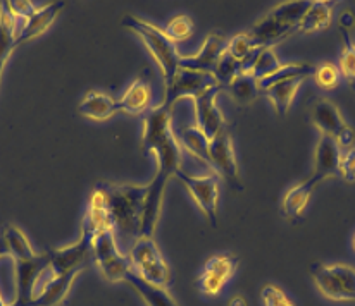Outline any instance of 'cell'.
I'll list each match as a JSON object with an SVG mask.
<instances>
[{
    "mask_svg": "<svg viewBox=\"0 0 355 306\" xmlns=\"http://www.w3.org/2000/svg\"><path fill=\"white\" fill-rule=\"evenodd\" d=\"M171 110L173 109H168L161 103L159 107L152 109L144 119L141 147L145 153L155 155L157 172H155L154 179L147 184L140 237H154L159 219H161L166 184L175 176L176 170L181 169V162H183L184 150L181 148L175 129H173Z\"/></svg>",
    "mask_w": 355,
    "mask_h": 306,
    "instance_id": "obj_1",
    "label": "cell"
},
{
    "mask_svg": "<svg viewBox=\"0 0 355 306\" xmlns=\"http://www.w3.org/2000/svg\"><path fill=\"white\" fill-rule=\"evenodd\" d=\"M95 188L101 191L104 198L109 222H111L116 240L123 237V240L135 241L140 237L147 184L101 183Z\"/></svg>",
    "mask_w": 355,
    "mask_h": 306,
    "instance_id": "obj_2",
    "label": "cell"
},
{
    "mask_svg": "<svg viewBox=\"0 0 355 306\" xmlns=\"http://www.w3.org/2000/svg\"><path fill=\"white\" fill-rule=\"evenodd\" d=\"M121 24L133 31V33H137L138 38L144 42L148 53L161 69L162 78H164V88L171 84L173 78L176 76L178 69H180V53H178L176 44H173L166 37L161 28L147 23V21L140 19L137 16H131V14L124 16L121 19Z\"/></svg>",
    "mask_w": 355,
    "mask_h": 306,
    "instance_id": "obj_3",
    "label": "cell"
},
{
    "mask_svg": "<svg viewBox=\"0 0 355 306\" xmlns=\"http://www.w3.org/2000/svg\"><path fill=\"white\" fill-rule=\"evenodd\" d=\"M128 260L131 270L144 280L166 289L171 286L173 270L155 244L154 237H137L128 251Z\"/></svg>",
    "mask_w": 355,
    "mask_h": 306,
    "instance_id": "obj_4",
    "label": "cell"
},
{
    "mask_svg": "<svg viewBox=\"0 0 355 306\" xmlns=\"http://www.w3.org/2000/svg\"><path fill=\"white\" fill-rule=\"evenodd\" d=\"M315 287L331 301H355V269L347 263H312Z\"/></svg>",
    "mask_w": 355,
    "mask_h": 306,
    "instance_id": "obj_5",
    "label": "cell"
},
{
    "mask_svg": "<svg viewBox=\"0 0 355 306\" xmlns=\"http://www.w3.org/2000/svg\"><path fill=\"white\" fill-rule=\"evenodd\" d=\"M312 124L318 127L319 134L333 138L342 152L355 147V129L343 119L342 112L328 98H318L311 107Z\"/></svg>",
    "mask_w": 355,
    "mask_h": 306,
    "instance_id": "obj_6",
    "label": "cell"
},
{
    "mask_svg": "<svg viewBox=\"0 0 355 306\" xmlns=\"http://www.w3.org/2000/svg\"><path fill=\"white\" fill-rule=\"evenodd\" d=\"M92 256L98 270L109 282H124V277L131 270L128 255L121 253L112 231H101L92 237Z\"/></svg>",
    "mask_w": 355,
    "mask_h": 306,
    "instance_id": "obj_7",
    "label": "cell"
},
{
    "mask_svg": "<svg viewBox=\"0 0 355 306\" xmlns=\"http://www.w3.org/2000/svg\"><path fill=\"white\" fill-rule=\"evenodd\" d=\"M175 179L180 181L187 191L190 193L191 200L197 204L198 208L204 212L205 219L211 222V226L218 227V201H219V176L211 172L207 176H193L187 170L178 169L175 172Z\"/></svg>",
    "mask_w": 355,
    "mask_h": 306,
    "instance_id": "obj_8",
    "label": "cell"
},
{
    "mask_svg": "<svg viewBox=\"0 0 355 306\" xmlns=\"http://www.w3.org/2000/svg\"><path fill=\"white\" fill-rule=\"evenodd\" d=\"M209 165H211L212 172L221 176L230 186L240 191L243 190L240 170H238V163L235 159V150H233L232 134H230L228 127L219 131L209 141Z\"/></svg>",
    "mask_w": 355,
    "mask_h": 306,
    "instance_id": "obj_9",
    "label": "cell"
},
{
    "mask_svg": "<svg viewBox=\"0 0 355 306\" xmlns=\"http://www.w3.org/2000/svg\"><path fill=\"white\" fill-rule=\"evenodd\" d=\"M212 87H219L216 81L214 74L207 73H197V71H188V69H178L176 76L173 78L171 84L164 88V102L162 105L173 109L175 103L181 98H191L198 97L204 93L205 90Z\"/></svg>",
    "mask_w": 355,
    "mask_h": 306,
    "instance_id": "obj_10",
    "label": "cell"
},
{
    "mask_svg": "<svg viewBox=\"0 0 355 306\" xmlns=\"http://www.w3.org/2000/svg\"><path fill=\"white\" fill-rule=\"evenodd\" d=\"M238 256L232 253L214 255L205 262L200 276L197 277V286L205 296H218L225 289L226 282L232 279L238 267Z\"/></svg>",
    "mask_w": 355,
    "mask_h": 306,
    "instance_id": "obj_11",
    "label": "cell"
},
{
    "mask_svg": "<svg viewBox=\"0 0 355 306\" xmlns=\"http://www.w3.org/2000/svg\"><path fill=\"white\" fill-rule=\"evenodd\" d=\"M221 87H212L193 98V117L195 126L204 133L209 141L226 127V119L223 116L221 109L216 103Z\"/></svg>",
    "mask_w": 355,
    "mask_h": 306,
    "instance_id": "obj_12",
    "label": "cell"
},
{
    "mask_svg": "<svg viewBox=\"0 0 355 306\" xmlns=\"http://www.w3.org/2000/svg\"><path fill=\"white\" fill-rule=\"evenodd\" d=\"M92 237L94 236L90 233L81 229V236L76 243L49 251V256H51V272L54 276L81 272L88 255H92Z\"/></svg>",
    "mask_w": 355,
    "mask_h": 306,
    "instance_id": "obj_13",
    "label": "cell"
},
{
    "mask_svg": "<svg viewBox=\"0 0 355 306\" xmlns=\"http://www.w3.org/2000/svg\"><path fill=\"white\" fill-rule=\"evenodd\" d=\"M226 45H228V40L225 38V35L212 31L205 38V42L198 48L197 53H193V55H180V67L181 69L197 71V73L212 74L219 57L226 51Z\"/></svg>",
    "mask_w": 355,
    "mask_h": 306,
    "instance_id": "obj_14",
    "label": "cell"
},
{
    "mask_svg": "<svg viewBox=\"0 0 355 306\" xmlns=\"http://www.w3.org/2000/svg\"><path fill=\"white\" fill-rule=\"evenodd\" d=\"M80 272H69L62 273V276H54L51 272V269L45 272V276L42 277V286L38 289L37 296L31 301L30 306H59L66 300V296L69 294L71 287H73L74 279L78 277Z\"/></svg>",
    "mask_w": 355,
    "mask_h": 306,
    "instance_id": "obj_15",
    "label": "cell"
},
{
    "mask_svg": "<svg viewBox=\"0 0 355 306\" xmlns=\"http://www.w3.org/2000/svg\"><path fill=\"white\" fill-rule=\"evenodd\" d=\"M340 156H342V148L338 147V143L333 138L319 134L314 152V169H312V174L321 183L329 179V177H340Z\"/></svg>",
    "mask_w": 355,
    "mask_h": 306,
    "instance_id": "obj_16",
    "label": "cell"
},
{
    "mask_svg": "<svg viewBox=\"0 0 355 306\" xmlns=\"http://www.w3.org/2000/svg\"><path fill=\"white\" fill-rule=\"evenodd\" d=\"M64 6H66V2H52L44 7H38L37 12L21 26L16 38V48L19 47V45L28 44V42H31L33 38L44 35L45 31L54 24V21L58 19L59 14L62 12Z\"/></svg>",
    "mask_w": 355,
    "mask_h": 306,
    "instance_id": "obj_17",
    "label": "cell"
},
{
    "mask_svg": "<svg viewBox=\"0 0 355 306\" xmlns=\"http://www.w3.org/2000/svg\"><path fill=\"white\" fill-rule=\"evenodd\" d=\"M319 184H321V181H319L314 174H311L307 179L290 188V190L283 195L282 204H279L282 215L285 217V219H297V217H302V213L307 208L312 193H314L315 188H318Z\"/></svg>",
    "mask_w": 355,
    "mask_h": 306,
    "instance_id": "obj_18",
    "label": "cell"
},
{
    "mask_svg": "<svg viewBox=\"0 0 355 306\" xmlns=\"http://www.w3.org/2000/svg\"><path fill=\"white\" fill-rule=\"evenodd\" d=\"M150 84H148V81L145 80V78H137V80L126 88L123 97L118 100V109L119 112L131 114V116H141V114H145L150 109Z\"/></svg>",
    "mask_w": 355,
    "mask_h": 306,
    "instance_id": "obj_19",
    "label": "cell"
},
{
    "mask_svg": "<svg viewBox=\"0 0 355 306\" xmlns=\"http://www.w3.org/2000/svg\"><path fill=\"white\" fill-rule=\"evenodd\" d=\"M81 116L92 120H107L119 112L118 100L101 90H90L78 107Z\"/></svg>",
    "mask_w": 355,
    "mask_h": 306,
    "instance_id": "obj_20",
    "label": "cell"
},
{
    "mask_svg": "<svg viewBox=\"0 0 355 306\" xmlns=\"http://www.w3.org/2000/svg\"><path fill=\"white\" fill-rule=\"evenodd\" d=\"M175 133L181 148L190 153L193 159H197L202 165L207 167L209 172H212L211 165H209V140L204 136V133L195 124H183Z\"/></svg>",
    "mask_w": 355,
    "mask_h": 306,
    "instance_id": "obj_21",
    "label": "cell"
},
{
    "mask_svg": "<svg viewBox=\"0 0 355 306\" xmlns=\"http://www.w3.org/2000/svg\"><path fill=\"white\" fill-rule=\"evenodd\" d=\"M333 21V3L324 2V0H312L309 9L302 16L300 23H298L295 33L302 35H312L318 31L329 28Z\"/></svg>",
    "mask_w": 355,
    "mask_h": 306,
    "instance_id": "obj_22",
    "label": "cell"
},
{
    "mask_svg": "<svg viewBox=\"0 0 355 306\" xmlns=\"http://www.w3.org/2000/svg\"><path fill=\"white\" fill-rule=\"evenodd\" d=\"M307 80V78L300 76V78H292V80H286V81H279V83L272 84L271 88L264 91L262 95L269 98L275 107L276 114L279 117H285L288 114L290 107H292L293 100H295L297 93H298V88L302 87V83Z\"/></svg>",
    "mask_w": 355,
    "mask_h": 306,
    "instance_id": "obj_23",
    "label": "cell"
},
{
    "mask_svg": "<svg viewBox=\"0 0 355 306\" xmlns=\"http://www.w3.org/2000/svg\"><path fill=\"white\" fill-rule=\"evenodd\" d=\"M124 282L130 284V286L140 294V298L145 301L147 306H178V303L173 300V296L168 293L166 287H159L147 282V280H144L141 277H138L133 270H130V272L126 273Z\"/></svg>",
    "mask_w": 355,
    "mask_h": 306,
    "instance_id": "obj_24",
    "label": "cell"
},
{
    "mask_svg": "<svg viewBox=\"0 0 355 306\" xmlns=\"http://www.w3.org/2000/svg\"><path fill=\"white\" fill-rule=\"evenodd\" d=\"M311 74H314V66L309 62H290V64H282L279 69H276L275 73L269 74V76L262 78L259 81V90L261 93H264L268 88H271L272 84L279 83V81L292 80V78H309Z\"/></svg>",
    "mask_w": 355,
    "mask_h": 306,
    "instance_id": "obj_25",
    "label": "cell"
},
{
    "mask_svg": "<svg viewBox=\"0 0 355 306\" xmlns=\"http://www.w3.org/2000/svg\"><path fill=\"white\" fill-rule=\"evenodd\" d=\"M226 90H228L230 97H232L236 103H240V105H248V103L257 100V97L261 95L259 81L255 80L252 74L243 73L238 74Z\"/></svg>",
    "mask_w": 355,
    "mask_h": 306,
    "instance_id": "obj_26",
    "label": "cell"
},
{
    "mask_svg": "<svg viewBox=\"0 0 355 306\" xmlns=\"http://www.w3.org/2000/svg\"><path fill=\"white\" fill-rule=\"evenodd\" d=\"M0 234H2L3 240H6L7 248H9L10 256H12V258H24V256L37 255V251L33 250V246H31L26 234H24L19 227L14 226V224H7V226H3V229L0 231Z\"/></svg>",
    "mask_w": 355,
    "mask_h": 306,
    "instance_id": "obj_27",
    "label": "cell"
},
{
    "mask_svg": "<svg viewBox=\"0 0 355 306\" xmlns=\"http://www.w3.org/2000/svg\"><path fill=\"white\" fill-rule=\"evenodd\" d=\"M241 73L240 62L228 52H223V55L219 57L218 64L214 67V78L218 81V84L221 88H228L232 84V81L235 80L238 74Z\"/></svg>",
    "mask_w": 355,
    "mask_h": 306,
    "instance_id": "obj_28",
    "label": "cell"
},
{
    "mask_svg": "<svg viewBox=\"0 0 355 306\" xmlns=\"http://www.w3.org/2000/svg\"><path fill=\"white\" fill-rule=\"evenodd\" d=\"M164 35L173 42V44H180V42L188 40L193 33V21L187 14H178L171 17L164 26Z\"/></svg>",
    "mask_w": 355,
    "mask_h": 306,
    "instance_id": "obj_29",
    "label": "cell"
},
{
    "mask_svg": "<svg viewBox=\"0 0 355 306\" xmlns=\"http://www.w3.org/2000/svg\"><path fill=\"white\" fill-rule=\"evenodd\" d=\"M279 67H282V62H279L275 48H259L250 74L255 80L261 81L262 78L269 76V74H272Z\"/></svg>",
    "mask_w": 355,
    "mask_h": 306,
    "instance_id": "obj_30",
    "label": "cell"
},
{
    "mask_svg": "<svg viewBox=\"0 0 355 306\" xmlns=\"http://www.w3.org/2000/svg\"><path fill=\"white\" fill-rule=\"evenodd\" d=\"M314 78L318 87L322 90H335L342 83V74H340L338 66L331 62H321L319 66H315Z\"/></svg>",
    "mask_w": 355,
    "mask_h": 306,
    "instance_id": "obj_31",
    "label": "cell"
},
{
    "mask_svg": "<svg viewBox=\"0 0 355 306\" xmlns=\"http://www.w3.org/2000/svg\"><path fill=\"white\" fill-rule=\"evenodd\" d=\"M12 24L7 19H0V80H2L3 67H6L7 59L16 48V30H12Z\"/></svg>",
    "mask_w": 355,
    "mask_h": 306,
    "instance_id": "obj_32",
    "label": "cell"
},
{
    "mask_svg": "<svg viewBox=\"0 0 355 306\" xmlns=\"http://www.w3.org/2000/svg\"><path fill=\"white\" fill-rule=\"evenodd\" d=\"M343 40H345V47L340 53L338 69L340 74L345 78L349 83H355V44L350 40L349 33H343Z\"/></svg>",
    "mask_w": 355,
    "mask_h": 306,
    "instance_id": "obj_33",
    "label": "cell"
},
{
    "mask_svg": "<svg viewBox=\"0 0 355 306\" xmlns=\"http://www.w3.org/2000/svg\"><path fill=\"white\" fill-rule=\"evenodd\" d=\"M254 51H257V47H255V44L252 42L250 35L248 33L235 35L232 40H228V45H226V52L232 53L238 62H241L243 59H247V57L250 55Z\"/></svg>",
    "mask_w": 355,
    "mask_h": 306,
    "instance_id": "obj_34",
    "label": "cell"
},
{
    "mask_svg": "<svg viewBox=\"0 0 355 306\" xmlns=\"http://www.w3.org/2000/svg\"><path fill=\"white\" fill-rule=\"evenodd\" d=\"M262 305L264 306H297L295 301L276 284H266L261 291Z\"/></svg>",
    "mask_w": 355,
    "mask_h": 306,
    "instance_id": "obj_35",
    "label": "cell"
},
{
    "mask_svg": "<svg viewBox=\"0 0 355 306\" xmlns=\"http://www.w3.org/2000/svg\"><path fill=\"white\" fill-rule=\"evenodd\" d=\"M7 7H9L10 14H12L21 24L26 23V21L38 10V7H35V3L30 2V0H14V2H7Z\"/></svg>",
    "mask_w": 355,
    "mask_h": 306,
    "instance_id": "obj_36",
    "label": "cell"
},
{
    "mask_svg": "<svg viewBox=\"0 0 355 306\" xmlns=\"http://www.w3.org/2000/svg\"><path fill=\"white\" fill-rule=\"evenodd\" d=\"M340 177L347 183H355V147L342 152V156H340Z\"/></svg>",
    "mask_w": 355,
    "mask_h": 306,
    "instance_id": "obj_37",
    "label": "cell"
},
{
    "mask_svg": "<svg viewBox=\"0 0 355 306\" xmlns=\"http://www.w3.org/2000/svg\"><path fill=\"white\" fill-rule=\"evenodd\" d=\"M228 306H248V303L241 294H236V296H233L232 300L228 301Z\"/></svg>",
    "mask_w": 355,
    "mask_h": 306,
    "instance_id": "obj_38",
    "label": "cell"
},
{
    "mask_svg": "<svg viewBox=\"0 0 355 306\" xmlns=\"http://www.w3.org/2000/svg\"><path fill=\"white\" fill-rule=\"evenodd\" d=\"M3 256H10V251L9 248H7L6 240H3V236L0 234V258H3Z\"/></svg>",
    "mask_w": 355,
    "mask_h": 306,
    "instance_id": "obj_39",
    "label": "cell"
},
{
    "mask_svg": "<svg viewBox=\"0 0 355 306\" xmlns=\"http://www.w3.org/2000/svg\"><path fill=\"white\" fill-rule=\"evenodd\" d=\"M0 306H12V305H7L6 301H3V298H2V293H0Z\"/></svg>",
    "mask_w": 355,
    "mask_h": 306,
    "instance_id": "obj_40",
    "label": "cell"
},
{
    "mask_svg": "<svg viewBox=\"0 0 355 306\" xmlns=\"http://www.w3.org/2000/svg\"><path fill=\"white\" fill-rule=\"evenodd\" d=\"M354 248H355V237H354Z\"/></svg>",
    "mask_w": 355,
    "mask_h": 306,
    "instance_id": "obj_41",
    "label": "cell"
}]
</instances>
